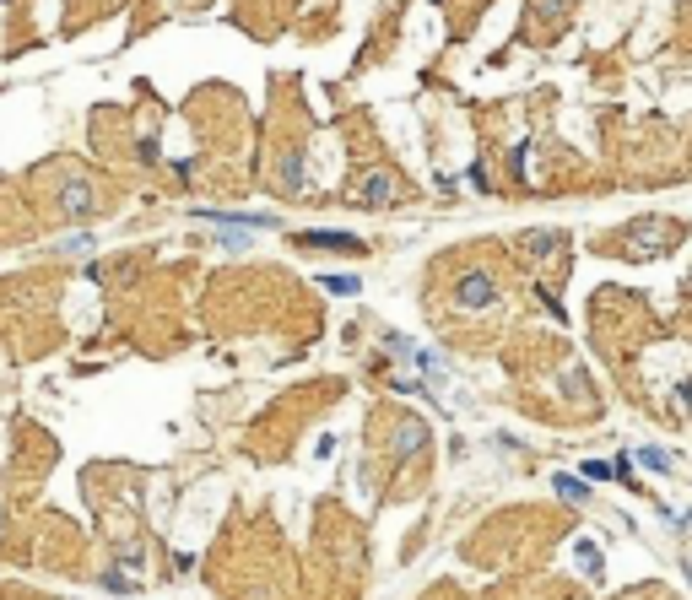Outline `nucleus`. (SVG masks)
Returning <instances> with one entry per match:
<instances>
[{
  "instance_id": "obj_1",
  "label": "nucleus",
  "mask_w": 692,
  "mask_h": 600,
  "mask_svg": "<svg viewBox=\"0 0 692 600\" xmlns=\"http://www.w3.org/2000/svg\"><path fill=\"white\" fill-rule=\"evenodd\" d=\"M671 238H677V227H671L666 217H644V222H633V227H628V238H623V244H628V254H633V260H655Z\"/></svg>"
},
{
  "instance_id": "obj_2",
  "label": "nucleus",
  "mask_w": 692,
  "mask_h": 600,
  "mask_svg": "<svg viewBox=\"0 0 692 600\" xmlns=\"http://www.w3.org/2000/svg\"><path fill=\"white\" fill-rule=\"evenodd\" d=\"M493 292H498L493 276H466V282H460V303H466V309H487Z\"/></svg>"
},
{
  "instance_id": "obj_3",
  "label": "nucleus",
  "mask_w": 692,
  "mask_h": 600,
  "mask_svg": "<svg viewBox=\"0 0 692 600\" xmlns=\"http://www.w3.org/2000/svg\"><path fill=\"white\" fill-rule=\"evenodd\" d=\"M585 476H590V482H606V476H612V466H601V460H590V466H585Z\"/></svg>"
},
{
  "instance_id": "obj_4",
  "label": "nucleus",
  "mask_w": 692,
  "mask_h": 600,
  "mask_svg": "<svg viewBox=\"0 0 692 600\" xmlns=\"http://www.w3.org/2000/svg\"><path fill=\"white\" fill-rule=\"evenodd\" d=\"M558 493H563V498H585V487H579V482H568V476H558Z\"/></svg>"
}]
</instances>
